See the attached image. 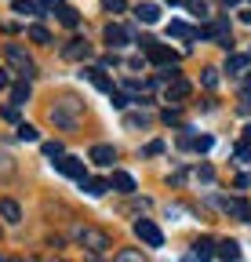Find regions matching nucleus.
<instances>
[{"label": "nucleus", "instance_id": "obj_1", "mask_svg": "<svg viewBox=\"0 0 251 262\" xmlns=\"http://www.w3.org/2000/svg\"><path fill=\"white\" fill-rule=\"evenodd\" d=\"M48 117H51V124L62 127V131H77V124H80V117H84V102H77V98H62V102H55V106L48 110Z\"/></svg>", "mask_w": 251, "mask_h": 262}, {"label": "nucleus", "instance_id": "obj_2", "mask_svg": "<svg viewBox=\"0 0 251 262\" xmlns=\"http://www.w3.org/2000/svg\"><path fill=\"white\" fill-rule=\"evenodd\" d=\"M197 37L200 40H218L226 51H233V37H230V18H211L208 26L197 29Z\"/></svg>", "mask_w": 251, "mask_h": 262}, {"label": "nucleus", "instance_id": "obj_3", "mask_svg": "<svg viewBox=\"0 0 251 262\" xmlns=\"http://www.w3.org/2000/svg\"><path fill=\"white\" fill-rule=\"evenodd\" d=\"M77 241H80L91 255H102V251H109V248H113L109 233H102V229H95V226H80V229H77Z\"/></svg>", "mask_w": 251, "mask_h": 262}, {"label": "nucleus", "instance_id": "obj_4", "mask_svg": "<svg viewBox=\"0 0 251 262\" xmlns=\"http://www.w3.org/2000/svg\"><path fill=\"white\" fill-rule=\"evenodd\" d=\"M139 48H142V55H146L153 66H175V62H178V55H175L171 48H164L161 40H153V37H142Z\"/></svg>", "mask_w": 251, "mask_h": 262}, {"label": "nucleus", "instance_id": "obj_5", "mask_svg": "<svg viewBox=\"0 0 251 262\" xmlns=\"http://www.w3.org/2000/svg\"><path fill=\"white\" fill-rule=\"evenodd\" d=\"M4 58H8V66H11V73H18L22 80H29V77H33L37 73V66H33V58H29L18 44H8L4 48Z\"/></svg>", "mask_w": 251, "mask_h": 262}, {"label": "nucleus", "instance_id": "obj_6", "mask_svg": "<svg viewBox=\"0 0 251 262\" xmlns=\"http://www.w3.org/2000/svg\"><path fill=\"white\" fill-rule=\"evenodd\" d=\"M135 237H139L146 248H161V244H164V233H161V226H156L153 219H139V222H135Z\"/></svg>", "mask_w": 251, "mask_h": 262}, {"label": "nucleus", "instance_id": "obj_7", "mask_svg": "<svg viewBox=\"0 0 251 262\" xmlns=\"http://www.w3.org/2000/svg\"><path fill=\"white\" fill-rule=\"evenodd\" d=\"M55 171H58V175H70V179H77V182H84V179H87L84 160H80V157H66V153L55 160Z\"/></svg>", "mask_w": 251, "mask_h": 262}, {"label": "nucleus", "instance_id": "obj_8", "mask_svg": "<svg viewBox=\"0 0 251 262\" xmlns=\"http://www.w3.org/2000/svg\"><path fill=\"white\" fill-rule=\"evenodd\" d=\"M87 55H91V44L84 37H73V40L62 44V58H70V62H84Z\"/></svg>", "mask_w": 251, "mask_h": 262}, {"label": "nucleus", "instance_id": "obj_9", "mask_svg": "<svg viewBox=\"0 0 251 262\" xmlns=\"http://www.w3.org/2000/svg\"><path fill=\"white\" fill-rule=\"evenodd\" d=\"M80 77H87V84H91V88H99V91H106V95L113 91V77L102 70V66H87Z\"/></svg>", "mask_w": 251, "mask_h": 262}, {"label": "nucleus", "instance_id": "obj_10", "mask_svg": "<svg viewBox=\"0 0 251 262\" xmlns=\"http://www.w3.org/2000/svg\"><path fill=\"white\" fill-rule=\"evenodd\" d=\"M102 37H106L109 51H117V48H124V44H131V33L124 29V26H117V22H109V26L102 29Z\"/></svg>", "mask_w": 251, "mask_h": 262}, {"label": "nucleus", "instance_id": "obj_11", "mask_svg": "<svg viewBox=\"0 0 251 262\" xmlns=\"http://www.w3.org/2000/svg\"><path fill=\"white\" fill-rule=\"evenodd\" d=\"M190 80H182V77H171L168 80V88H164V98L168 102H182V98H190Z\"/></svg>", "mask_w": 251, "mask_h": 262}, {"label": "nucleus", "instance_id": "obj_12", "mask_svg": "<svg viewBox=\"0 0 251 262\" xmlns=\"http://www.w3.org/2000/svg\"><path fill=\"white\" fill-rule=\"evenodd\" d=\"M91 164H99V168H109V164L117 160V149L113 146H106V142H99V146H91Z\"/></svg>", "mask_w": 251, "mask_h": 262}, {"label": "nucleus", "instance_id": "obj_13", "mask_svg": "<svg viewBox=\"0 0 251 262\" xmlns=\"http://www.w3.org/2000/svg\"><path fill=\"white\" fill-rule=\"evenodd\" d=\"M215 258H222V262H240V244H237V241H218V244H215Z\"/></svg>", "mask_w": 251, "mask_h": 262}, {"label": "nucleus", "instance_id": "obj_14", "mask_svg": "<svg viewBox=\"0 0 251 262\" xmlns=\"http://www.w3.org/2000/svg\"><path fill=\"white\" fill-rule=\"evenodd\" d=\"M222 208H226V215H233V219H240V222H251V208H247L244 201H237V196L222 201Z\"/></svg>", "mask_w": 251, "mask_h": 262}, {"label": "nucleus", "instance_id": "obj_15", "mask_svg": "<svg viewBox=\"0 0 251 262\" xmlns=\"http://www.w3.org/2000/svg\"><path fill=\"white\" fill-rule=\"evenodd\" d=\"M109 186H113L117 193H128V196L135 193V179H131L128 171H113V179H109Z\"/></svg>", "mask_w": 251, "mask_h": 262}, {"label": "nucleus", "instance_id": "obj_16", "mask_svg": "<svg viewBox=\"0 0 251 262\" xmlns=\"http://www.w3.org/2000/svg\"><path fill=\"white\" fill-rule=\"evenodd\" d=\"M193 255H197L200 262H211V258H215V241H211V237H200V241L193 244Z\"/></svg>", "mask_w": 251, "mask_h": 262}, {"label": "nucleus", "instance_id": "obj_17", "mask_svg": "<svg viewBox=\"0 0 251 262\" xmlns=\"http://www.w3.org/2000/svg\"><path fill=\"white\" fill-rule=\"evenodd\" d=\"M58 22L66 26V29H77V22H80V11H77V8H70V4H58Z\"/></svg>", "mask_w": 251, "mask_h": 262}, {"label": "nucleus", "instance_id": "obj_18", "mask_svg": "<svg viewBox=\"0 0 251 262\" xmlns=\"http://www.w3.org/2000/svg\"><path fill=\"white\" fill-rule=\"evenodd\" d=\"M135 18L146 22V26H153L156 18H161V8H156V4H139V8H135Z\"/></svg>", "mask_w": 251, "mask_h": 262}, {"label": "nucleus", "instance_id": "obj_19", "mask_svg": "<svg viewBox=\"0 0 251 262\" xmlns=\"http://www.w3.org/2000/svg\"><path fill=\"white\" fill-rule=\"evenodd\" d=\"M168 37H178V40H197V29H190L186 22H171V26H168Z\"/></svg>", "mask_w": 251, "mask_h": 262}, {"label": "nucleus", "instance_id": "obj_20", "mask_svg": "<svg viewBox=\"0 0 251 262\" xmlns=\"http://www.w3.org/2000/svg\"><path fill=\"white\" fill-rule=\"evenodd\" d=\"M0 215H4L8 222H18V219H22V208L11 201V196H4V201H0Z\"/></svg>", "mask_w": 251, "mask_h": 262}, {"label": "nucleus", "instance_id": "obj_21", "mask_svg": "<svg viewBox=\"0 0 251 262\" xmlns=\"http://www.w3.org/2000/svg\"><path fill=\"white\" fill-rule=\"evenodd\" d=\"M80 186H84V189H87L91 196H102L106 189H113V186H109V179H84Z\"/></svg>", "mask_w": 251, "mask_h": 262}, {"label": "nucleus", "instance_id": "obj_22", "mask_svg": "<svg viewBox=\"0 0 251 262\" xmlns=\"http://www.w3.org/2000/svg\"><path fill=\"white\" fill-rule=\"evenodd\" d=\"M26 37L33 40V44H51V33H48L44 26H29V29H26Z\"/></svg>", "mask_w": 251, "mask_h": 262}, {"label": "nucleus", "instance_id": "obj_23", "mask_svg": "<svg viewBox=\"0 0 251 262\" xmlns=\"http://www.w3.org/2000/svg\"><path fill=\"white\" fill-rule=\"evenodd\" d=\"M186 11L197 15V18H211L208 15V0H186Z\"/></svg>", "mask_w": 251, "mask_h": 262}, {"label": "nucleus", "instance_id": "obj_24", "mask_svg": "<svg viewBox=\"0 0 251 262\" xmlns=\"http://www.w3.org/2000/svg\"><path fill=\"white\" fill-rule=\"evenodd\" d=\"M247 62H251L247 55H230V58H226V70H230V73H240V70H247Z\"/></svg>", "mask_w": 251, "mask_h": 262}, {"label": "nucleus", "instance_id": "obj_25", "mask_svg": "<svg viewBox=\"0 0 251 262\" xmlns=\"http://www.w3.org/2000/svg\"><path fill=\"white\" fill-rule=\"evenodd\" d=\"M18 139H22V142H37L40 131H37L33 124H18Z\"/></svg>", "mask_w": 251, "mask_h": 262}, {"label": "nucleus", "instance_id": "obj_26", "mask_svg": "<svg viewBox=\"0 0 251 262\" xmlns=\"http://www.w3.org/2000/svg\"><path fill=\"white\" fill-rule=\"evenodd\" d=\"M11 98H15V102L22 106V102H29V80H22V84H15L11 88Z\"/></svg>", "mask_w": 251, "mask_h": 262}, {"label": "nucleus", "instance_id": "obj_27", "mask_svg": "<svg viewBox=\"0 0 251 262\" xmlns=\"http://www.w3.org/2000/svg\"><path fill=\"white\" fill-rule=\"evenodd\" d=\"M109 102H113V110H128V106H131V98L124 95V91H117V88H113V91H109Z\"/></svg>", "mask_w": 251, "mask_h": 262}, {"label": "nucleus", "instance_id": "obj_28", "mask_svg": "<svg viewBox=\"0 0 251 262\" xmlns=\"http://www.w3.org/2000/svg\"><path fill=\"white\" fill-rule=\"evenodd\" d=\"M117 262H146V258H142V251H135V248H124V251H117Z\"/></svg>", "mask_w": 251, "mask_h": 262}, {"label": "nucleus", "instance_id": "obj_29", "mask_svg": "<svg viewBox=\"0 0 251 262\" xmlns=\"http://www.w3.org/2000/svg\"><path fill=\"white\" fill-rule=\"evenodd\" d=\"M211 146H215V142H211V135H193V149H197V153H208Z\"/></svg>", "mask_w": 251, "mask_h": 262}, {"label": "nucleus", "instance_id": "obj_30", "mask_svg": "<svg viewBox=\"0 0 251 262\" xmlns=\"http://www.w3.org/2000/svg\"><path fill=\"white\" fill-rule=\"evenodd\" d=\"M102 8H106L109 15H120L124 8H128V0H102Z\"/></svg>", "mask_w": 251, "mask_h": 262}, {"label": "nucleus", "instance_id": "obj_31", "mask_svg": "<svg viewBox=\"0 0 251 262\" xmlns=\"http://www.w3.org/2000/svg\"><path fill=\"white\" fill-rule=\"evenodd\" d=\"M15 11H18V15H40L33 4H29V0H15Z\"/></svg>", "mask_w": 251, "mask_h": 262}, {"label": "nucleus", "instance_id": "obj_32", "mask_svg": "<svg viewBox=\"0 0 251 262\" xmlns=\"http://www.w3.org/2000/svg\"><path fill=\"white\" fill-rule=\"evenodd\" d=\"M200 80H204V88H218V70H204Z\"/></svg>", "mask_w": 251, "mask_h": 262}, {"label": "nucleus", "instance_id": "obj_33", "mask_svg": "<svg viewBox=\"0 0 251 262\" xmlns=\"http://www.w3.org/2000/svg\"><path fill=\"white\" fill-rule=\"evenodd\" d=\"M233 153H237V160H244V164H251V146H247V142H240V146H237Z\"/></svg>", "mask_w": 251, "mask_h": 262}, {"label": "nucleus", "instance_id": "obj_34", "mask_svg": "<svg viewBox=\"0 0 251 262\" xmlns=\"http://www.w3.org/2000/svg\"><path fill=\"white\" fill-rule=\"evenodd\" d=\"M29 4H33L37 11H48V8H58V4H62V0H29Z\"/></svg>", "mask_w": 251, "mask_h": 262}, {"label": "nucleus", "instance_id": "obj_35", "mask_svg": "<svg viewBox=\"0 0 251 262\" xmlns=\"http://www.w3.org/2000/svg\"><path fill=\"white\" fill-rule=\"evenodd\" d=\"M0 117H4V120H18V102L4 106V110H0Z\"/></svg>", "mask_w": 251, "mask_h": 262}, {"label": "nucleus", "instance_id": "obj_36", "mask_svg": "<svg viewBox=\"0 0 251 262\" xmlns=\"http://www.w3.org/2000/svg\"><path fill=\"white\" fill-rule=\"evenodd\" d=\"M149 124V117L146 113H135V117H128V127H146Z\"/></svg>", "mask_w": 251, "mask_h": 262}, {"label": "nucleus", "instance_id": "obj_37", "mask_svg": "<svg viewBox=\"0 0 251 262\" xmlns=\"http://www.w3.org/2000/svg\"><path fill=\"white\" fill-rule=\"evenodd\" d=\"M44 157H51V160L62 157V146H58V142H44Z\"/></svg>", "mask_w": 251, "mask_h": 262}, {"label": "nucleus", "instance_id": "obj_38", "mask_svg": "<svg viewBox=\"0 0 251 262\" xmlns=\"http://www.w3.org/2000/svg\"><path fill=\"white\" fill-rule=\"evenodd\" d=\"M156 153H164V142H149L146 146V157H156Z\"/></svg>", "mask_w": 251, "mask_h": 262}, {"label": "nucleus", "instance_id": "obj_39", "mask_svg": "<svg viewBox=\"0 0 251 262\" xmlns=\"http://www.w3.org/2000/svg\"><path fill=\"white\" fill-rule=\"evenodd\" d=\"M161 117H164V124H178V113H175V110H164Z\"/></svg>", "mask_w": 251, "mask_h": 262}, {"label": "nucleus", "instance_id": "obj_40", "mask_svg": "<svg viewBox=\"0 0 251 262\" xmlns=\"http://www.w3.org/2000/svg\"><path fill=\"white\" fill-rule=\"evenodd\" d=\"M197 179H200V182H211V179H215V171H211V168H200V171H197Z\"/></svg>", "mask_w": 251, "mask_h": 262}, {"label": "nucleus", "instance_id": "obj_41", "mask_svg": "<svg viewBox=\"0 0 251 262\" xmlns=\"http://www.w3.org/2000/svg\"><path fill=\"white\" fill-rule=\"evenodd\" d=\"M8 73H11V70H0V91H4V88L11 84V77H8Z\"/></svg>", "mask_w": 251, "mask_h": 262}, {"label": "nucleus", "instance_id": "obj_42", "mask_svg": "<svg viewBox=\"0 0 251 262\" xmlns=\"http://www.w3.org/2000/svg\"><path fill=\"white\" fill-rule=\"evenodd\" d=\"M244 142H247V146H251V124H247V127H244Z\"/></svg>", "mask_w": 251, "mask_h": 262}, {"label": "nucleus", "instance_id": "obj_43", "mask_svg": "<svg viewBox=\"0 0 251 262\" xmlns=\"http://www.w3.org/2000/svg\"><path fill=\"white\" fill-rule=\"evenodd\" d=\"M240 18H244V22L251 26V8H247V11H240Z\"/></svg>", "mask_w": 251, "mask_h": 262}, {"label": "nucleus", "instance_id": "obj_44", "mask_svg": "<svg viewBox=\"0 0 251 262\" xmlns=\"http://www.w3.org/2000/svg\"><path fill=\"white\" fill-rule=\"evenodd\" d=\"M0 262H26V258H4V255H0Z\"/></svg>", "mask_w": 251, "mask_h": 262}, {"label": "nucleus", "instance_id": "obj_45", "mask_svg": "<svg viewBox=\"0 0 251 262\" xmlns=\"http://www.w3.org/2000/svg\"><path fill=\"white\" fill-rule=\"evenodd\" d=\"M222 4H226V8H230V4H240V0H222Z\"/></svg>", "mask_w": 251, "mask_h": 262}, {"label": "nucleus", "instance_id": "obj_46", "mask_svg": "<svg viewBox=\"0 0 251 262\" xmlns=\"http://www.w3.org/2000/svg\"><path fill=\"white\" fill-rule=\"evenodd\" d=\"M247 95H251V73H247Z\"/></svg>", "mask_w": 251, "mask_h": 262}, {"label": "nucleus", "instance_id": "obj_47", "mask_svg": "<svg viewBox=\"0 0 251 262\" xmlns=\"http://www.w3.org/2000/svg\"><path fill=\"white\" fill-rule=\"evenodd\" d=\"M55 262H62V258H55Z\"/></svg>", "mask_w": 251, "mask_h": 262}]
</instances>
